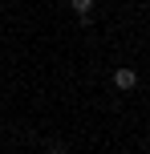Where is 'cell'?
<instances>
[{
  "label": "cell",
  "instance_id": "cell-1",
  "mask_svg": "<svg viewBox=\"0 0 150 154\" xmlns=\"http://www.w3.org/2000/svg\"><path fill=\"white\" fill-rule=\"evenodd\" d=\"M114 85H118V89H134V85H138V73L134 69H114Z\"/></svg>",
  "mask_w": 150,
  "mask_h": 154
},
{
  "label": "cell",
  "instance_id": "cell-2",
  "mask_svg": "<svg viewBox=\"0 0 150 154\" xmlns=\"http://www.w3.org/2000/svg\"><path fill=\"white\" fill-rule=\"evenodd\" d=\"M89 8H93V0H73V12L77 16H89Z\"/></svg>",
  "mask_w": 150,
  "mask_h": 154
},
{
  "label": "cell",
  "instance_id": "cell-3",
  "mask_svg": "<svg viewBox=\"0 0 150 154\" xmlns=\"http://www.w3.org/2000/svg\"><path fill=\"white\" fill-rule=\"evenodd\" d=\"M49 154H65V146H49Z\"/></svg>",
  "mask_w": 150,
  "mask_h": 154
}]
</instances>
